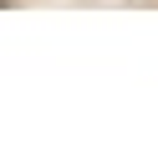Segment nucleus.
<instances>
[{
  "label": "nucleus",
  "instance_id": "f257e3e1",
  "mask_svg": "<svg viewBox=\"0 0 158 153\" xmlns=\"http://www.w3.org/2000/svg\"><path fill=\"white\" fill-rule=\"evenodd\" d=\"M0 5H5V0H0Z\"/></svg>",
  "mask_w": 158,
  "mask_h": 153
}]
</instances>
